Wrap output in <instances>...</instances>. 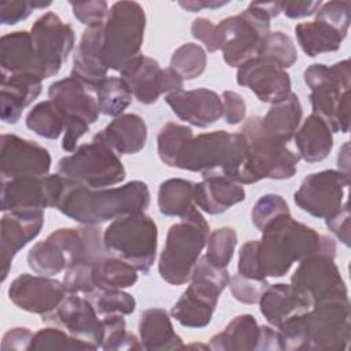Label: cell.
Wrapping results in <instances>:
<instances>
[{
  "label": "cell",
  "instance_id": "obj_43",
  "mask_svg": "<svg viewBox=\"0 0 351 351\" xmlns=\"http://www.w3.org/2000/svg\"><path fill=\"white\" fill-rule=\"evenodd\" d=\"M207 66V53L203 47L195 43L180 45L170 58V69H173L184 81L200 77Z\"/></svg>",
  "mask_w": 351,
  "mask_h": 351
},
{
  "label": "cell",
  "instance_id": "obj_13",
  "mask_svg": "<svg viewBox=\"0 0 351 351\" xmlns=\"http://www.w3.org/2000/svg\"><path fill=\"white\" fill-rule=\"evenodd\" d=\"M48 97L66 119L62 148L66 152H74L80 138L99 119L96 96L84 82L70 75L52 82L48 88Z\"/></svg>",
  "mask_w": 351,
  "mask_h": 351
},
{
  "label": "cell",
  "instance_id": "obj_28",
  "mask_svg": "<svg viewBox=\"0 0 351 351\" xmlns=\"http://www.w3.org/2000/svg\"><path fill=\"white\" fill-rule=\"evenodd\" d=\"M95 137L106 143L118 155H133L145 147L148 129L140 115L129 112L115 117Z\"/></svg>",
  "mask_w": 351,
  "mask_h": 351
},
{
  "label": "cell",
  "instance_id": "obj_17",
  "mask_svg": "<svg viewBox=\"0 0 351 351\" xmlns=\"http://www.w3.org/2000/svg\"><path fill=\"white\" fill-rule=\"evenodd\" d=\"M350 174L340 170H322L303 178L293 193L295 204L308 215L326 219L344 204Z\"/></svg>",
  "mask_w": 351,
  "mask_h": 351
},
{
  "label": "cell",
  "instance_id": "obj_46",
  "mask_svg": "<svg viewBox=\"0 0 351 351\" xmlns=\"http://www.w3.org/2000/svg\"><path fill=\"white\" fill-rule=\"evenodd\" d=\"M237 245V233L230 226H222L210 232L206 243V258L218 267H228L234 248Z\"/></svg>",
  "mask_w": 351,
  "mask_h": 351
},
{
  "label": "cell",
  "instance_id": "obj_55",
  "mask_svg": "<svg viewBox=\"0 0 351 351\" xmlns=\"http://www.w3.org/2000/svg\"><path fill=\"white\" fill-rule=\"evenodd\" d=\"M34 10L33 1H1L0 3V23L15 25L25 21Z\"/></svg>",
  "mask_w": 351,
  "mask_h": 351
},
{
  "label": "cell",
  "instance_id": "obj_4",
  "mask_svg": "<svg viewBox=\"0 0 351 351\" xmlns=\"http://www.w3.org/2000/svg\"><path fill=\"white\" fill-rule=\"evenodd\" d=\"M248 156L245 137L226 130L193 136L181 154L177 169L200 173L202 177L221 176L241 184Z\"/></svg>",
  "mask_w": 351,
  "mask_h": 351
},
{
  "label": "cell",
  "instance_id": "obj_42",
  "mask_svg": "<svg viewBox=\"0 0 351 351\" xmlns=\"http://www.w3.org/2000/svg\"><path fill=\"white\" fill-rule=\"evenodd\" d=\"M27 265L36 273L41 276L53 277L62 271H66L67 263L60 250L47 237L43 241L36 243L27 252Z\"/></svg>",
  "mask_w": 351,
  "mask_h": 351
},
{
  "label": "cell",
  "instance_id": "obj_48",
  "mask_svg": "<svg viewBox=\"0 0 351 351\" xmlns=\"http://www.w3.org/2000/svg\"><path fill=\"white\" fill-rule=\"evenodd\" d=\"M288 213H289L288 203L281 195L266 193L255 202L251 211V219L254 226L262 232L276 218Z\"/></svg>",
  "mask_w": 351,
  "mask_h": 351
},
{
  "label": "cell",
  "instance_id": "obj_3",
  "mask_svg": "<svg viewBox=\"0 0 351 351\" xmlns=\"http://www.w3.org/2000/svg\"><path fill=\"white\" fill-rule=\"evenodd\" d=\"M277 329L282 350L343 351L348 347L351 335L350 302L347 299L317 303Z\"/></svg>",
  "mask_w": 351,
  "mask_h": 351
},
{
  "label": "cell",
  "instance_id": "obj_12",
  "mask_svg": "<svg viewBox=\"0 0 351 351\" xmlns=\"http://www.w3.org/2000/svg\"><path fill=\"white\" fill-rule=\"evenodd\" d=\"M56 173L93 189L118 185L126 177L119 155L95 136L90 143L77 147L71 155L62 158Z\"/></svg>",
  "mask_w": 351,
  "mask_h": 351
},
{
  "label": "cell",
  "instance_id": "obj_52",
  "mask_svg": "<svg viewBox=\"0 0 351 351\" xmlns=\"http://www.w3.org/2000/svg\"><path fill=\"white\" fill-rule=\"evenodd\" d=\"M237 273L248 278L266 280L263 278L258 263V240H250L241 245L239 251Z\"/></svg>",
  "mask_w": 351,
  "mask_h": 351
},
{
  "label": "cell",
  "instance_id": "obj_49",
  "mask_svg": "<svg viewBox=\"0 0 351 351\" xmlns=\"http://www.w3.org/2000/svg\"><path fill=\"white\" fill-rule=\"evenodd\" d=\"M228 287L232 296L244 304H255L259 302L261 295L269 287L267 280L248 278L241 274H234L229 278Z\"/></svg>",
  "mask_w": 351,
  "mask_h": 351
},
{
  "label": "cell",
  "instance_id": "obj_24",
  "mask_svg": "<svg viewBox=\"0 0 351 351\" xmlns=\"http://www.w3.org/2000/svg\"><path fill=\"white\" fill-rule=\"evenodd\" d=\"M165 101L181 119L196 128H207L222 117L219 95L207 88L167 93Z\"/></svg>",
  "mask_w": 351,
  "mask_h": 351
},
{
  "label": "cell",
  "instance_id": "obj_40",
  "mask_svg": "<svg viewBox=\"0 0 351 351\" xmlns=\"http://www.w3.org/2000/svg\"><path fill=\"white\" fill-rule=\"evenodd\" d=\"M192 138L193 132L189 126L176 122L165 123L156 137L158 155L160 160L169 167H177L181 154Z\"/></svg>",
  "mask_w": 351,
  "mask_h": 351
},
{
  "label": "cell",
  "instance_id": "obj_53",
  "mask_svg": "<svg viewBox=\"0 0 351 351\" xmlns=\"http://www.w3.org/2000/svg\"><path fill=\"white\" fill-rule=\"evenodd\" d=\"M192 36L199 40L208 52H217L219 49V34L217 25L207 18H196L191 25Z\"/></svg>",
  "mask_w": 351,
  "mask_h": 351
},
{
  "label": "cell",
  "instance_id": "obj_47",
  "mask_svg": "<svg viewBox=\"0 0 351 351\" xmlns=\"http://www.w3.org/2000/svg\"><path fill=\"white\" fill-rule=\"evenodd\" d=\"M97 314L129 315L136 310V299L122 289H100L86 296Z\"/></svg>",
  "mask_w": 351,
  "mask_h": 351
},
{
  "label": "cell",
  "instance_id": "obj_11",
  "mask_svg": "<svg viewBox=\"0 0 351 351\" xmlns=\"http://www.w3.org/2000/svg\"><path fill=\"white\" fill-rule=\"evenodd\" d=\"M147 16L137 1H117L103 25V53L108 70L121 71L140 55Z\"/></svg>",
  "mask_w": 351,
  "mask_h": 351
},
{
  "label": "cell",
  "instance_id": "obj_30",
  "mask_svg": "<svg viewBox=\"0 0 351 351\" xmlns=\"http://www.w3.org/2000/svg\"><path fill=\"white\" fill-rule=\"evenodd\" d=\"M143 350H182V339L176 333L170 315L165 308L151 307L141 313L138 322Z\"/></svg>",
  "mask_w": 351,
  "mask_h": 351
},
{
  "label": "cell",
  "instance_id": "obj_54",
  "mask_svg": "<svg viewBox=\"0 0 351 351\" xmlns=\"http://www.w3.org/2000/svg\"><path fill=\"white\" fill-rule=\"evenodd\" d=\"M222 117L228 125H237L245 119L247 106L244 99L233 90H225L221 96Z\"/></svg>",
  "mask_w": 351,
  "mask_h": 351
},
{
  "label": "cell",
  "instance_id": "obj_10",
  "mask_svg": "<svg viewBox=\"0 0 351 351\" xmlns=\"http://www.w3.org/2000/svg\"><path fill=\"white\" fill-rule=\"evenodd\" d=\"M103 245L107 254L118 256L148 274L156 259L158 228L144 211L122 215L103 232Z\"/></svg>",
  "mask_w": 351,
  "mask_h": 351
},
{
  "label": "cell",
  "instance_id": "obj_25",
  "mask_svg": "<svg viewBox=\"0 0 351 351\" xmlns=\"http://www.w3.org/2000/svg\"><path fill=\"white\" fill-rule=\"evenodd\" d=\"M258 303L261 314L274 328L313 307L311 299L302 289L285 282L269 284Z\"/></svg>",
  "mask_w": 351,
  "mask_h": 351
},
{
  "label": "cell",
  "instance_id": "obj_7",
  "mask_svg": "<svg viewBox=\"0 0 351 351\" xmlns=\"http://www.w3.org/2000/svg\"><path fill=\"white\" fill-rule=\"evenodd\" d=\"M280 14L281 1H255L250 3L243 12L223 18L217 29L225 63L240 67L255 58L262 38L270 32V21Z\"/></svg>",
  "mask_w": 351,
  "mask_h": 351
},
{
  "label": "cell",
  "instance_id": "obj_31",
  "mask_svg": "<svg viewBox=\"0 0 351 351\" xmlns=\"http://www.w3.org/2000/svg\"><path fill=\"white\" fill-rule=\"evenodd\" d=\"M0 69L1 74L32 73L40 77L38 62L30 33L25 30H18L4 34L1 37Z\"/></svg>",
  "mask_w": 351,
  "mask_h": 351
},
{
  "label": "cell",
  "instance_id": "obj_29",
  "mask_svg": "<svg viewBox=\"0 0 351 351\" xmlns=\"http://www.w3.org/2000/svg\"><path fill=\"white\" fill-rule=\"evenodd\" d=\"M244 199L245 191L241 184L226 177H203L195 186V206L210 215L222 214Z\"/></svg>",
  "mask_w": 351,
  "mask_h": 351
},
{
  "label": "cell",
  "instance_id": "obj_51",
  "mask_svg": "<svg viewBox=\"0 0 351 351\" xmlns=\"http://www.w3.org/2000/svg\"><path fill=\"white\" fill-rule=\"evenodd\" d=\"M74 16L86 27L103 26L108 15V4L104 0L70 1Z\"/></svg>",
  "mask_w": 351,
  "mask_h": 351
},
{
  "label": "cell",
  "instance_id": "obj_38",
  "mask_svg": "<svg viewBox=\"0 0 351 351\" xmlns=\"http://www.w3.org/2000/svg\"><path fill=\"white\" fill-rule=\"evenodd\" d=\"M97 100L100 114L108 117H119L130 106L133 92L129 85L121 78L114 75L104 77L93 89Z\"/></svg>",
  "mask_w": 351,
  "mask_h": 351
},
{
  "label": "cell",
  "instance_id": "obj_1",
  "mask_svg": "<svg viewBox=\"0 0 351 351\" xmlns=\"http://www.w3.org/2000/svg\"><path fill=\"white\" fill-rule=\"evenodd\" d=\"M149 202L148 185L140 180L121 186L93 189L64 178V191L56 208L81 225L100 226L122 215L144 211Z\"/></svg>",
  "mask_w": 351,
  "mask_h": 351
},
{
  "label": "cell",
  "instance_id": "obj_19",
  "mask_svg": "<svg viewBox=\"0 0 351 351\" xmlns=\"http://www.w3.org/2000/svg\"><path fill=\"white\" fill-rule=\"evenodd\" d=\"M52 158L41 144L16 134H3L0 138L1 180L19 177H43L49 174Z\"/></svg>",
  "mask_w": 351,
  "mask_h": 351
},
{
  "label": "cell",
  "instance_id": "obj_37",
  "mask_svg": "<svg viewBox=\"0 0 351 351\" xmlns=\"http://www.w3.org/2000/svg\"><path fill=\"white\" fill-rule=\"evenodd\" d=\"M196 182L184 178H169L159 185L158 207L166 217H184L195 206Z\"/></svg>",
  "mask_w": 351,
  "mask_h": 351
},
{
  "label": "cell",
  "instance_id": "obj_22",
  "mask_svg": "<svg viewBox=\"0 0 351 351\" xmlns=\"http://www.w3.org/2000/svg\"><path fill=\"white\" fill-rule=\"evenodd\" d=\"M41 319L100 348L101 319L88 298L69 293L53 311L43 315Z\"/></svg>",
  "mask_w": 351,
  "mask_h": 351
},
{
  "label": "cell",
  "instance_id": "obj_57",
  "mask_svg": "<svg viewBox=\"0 0 351 351\" xmlns=\"http://www.w3.org/2000/svg\"><path fill=\"white\" fill-rule=\"evenodd\" d=\"M33 332L29 328L16 326L10 330H7L1 339V350L3 351H23L29 350L32 340H33Z\"/></svg>",
  "mask_w": 351,
  "mask_h": 351
},
{
  "label": "cell",
  "instance_id": "obj_56",
  "mask_svg": "<svg viewBox=\"0 0 351 351\" xmlns=\"http://www.w3.org/2000/svg\"><path fill=\"white\" fill-rule=\"evenodd\" d=\"M328 229L346 245H350V208L348 203L344 202L341 208L332 217L325 219Z\"/></svg>",
  "mask_w": 351,
  "mask_h": 351
},
{
  "label": "cell",
  "instance_id": "obj_16",
  "mask_svg": "<svg viewBox=\"0 0 351 351\" xmlns=\"http://www.w3.org/2000/svg\"><path fill=\"white\" fill-rule=\"evenodd\" d=\"M64 191V178L56 174L1 180V211L44 213L58 206Z\"/></svg>",
  "mask_w": 351,
  "mask_h": 351
},
{
  "label": "cell",
  "instance_id": "obj_14",
  "mask_svg": "<svg viewBox=\"0 0 351 351\" xmlns=\"http://www.w3.org/2000/svg\"><path fill=\"white\" fill-rule=\"evenodd\" d=\"M336 247L319 251L299 262L291 284L302 289L313 306L329 300H347V285L335 263Z\"/></svg>",
  "mask_w": 351,
  "mask_h": 351
},
{
  "label": "cell",
  "instance_id": "obj_18",
  "mask_svg": "<svg viewBox=\"0 0 351 351\" xmlns=\"http://www.w3.org/2000/svg\"><path fill=\"white\" fill-rule=\"evenodd\" d=\"M119 73L132 89L133 97L141 104H154L162 95L184 88V80L173 69H162L155 59L141 53L126 63Z\"/></svg>",
  "mask_w": 351,
  "mask_h": 351
},
{
  "label": "cell",
  "instance_id": "obj_20",
  "mask_svg": "<svg viewBox=\"0 0 351 351\" xmlns=\"http://www.w3.org/2000/svg\"><path fill=\"white\" fill-rule=\"evenodd\" d=\"M10 300L21 310L45 315L69 295L63 281L41 274L22 273L8 287Z\"/></svg>",
  "mask_w": 351,
  "mask_h": 351
},
{
  "label": "cell",
  "instance_id": "obj_36",
  "mask_svg": "<svg viewBox=\"0 0 351 351\" xmlns=\"http://www.w3.org/2000/svg\"><path fill=\"white\" fill-rule=\"evenodd\" d=\"M92 277L96 291L125 289L133 287L138 280L134 266L107 252L93 263Z\"/></svg>",
  "mask_w": 351,
  "mask_h": 351
},
{
  "label": "cell",
  "instance_id": "obj_23",
  "mask_svg": "<svg viewBox=\"0 0 351 351\" xmlns=\"http://www.w3.org/2000/svg\"><path fill=\"white\" fill-rule=\"evenodd\" d=\"M44 213L8 211L1 218L0 230V259L1 281H5L15 255L41 232Z\"/></svg>",
  "mask_w": 351,
  "mask_h": 351
},
{
  "label": "cell",
  "instance_id": "obj_50",
  "mask_svg": "<svg viewBox=\"0 0 351 351\" xmlns=\"http://www.w3.org/2000/svg\"><path fill=\"white\" fill-rule=\"evenodd\" d=\"M93 263H88V262L77 263V265L70 266L64 271L63 284L69 293L89 296L93 292H96V288L93 284V277H92Z\"/></svg>",
  "mask_w": 351,
  "mask_h": 351
},
{
  "label": "cell",
  "instance_id": "obj_34",
  "mask_svg": "<svg viewBox=\"0 0 351 351\" xmlns=\"http://www.w3.org/2000/svg\"><path fill=\"white\" fill-rule=\"evenodd\" d=\"M295 33L300 48L310 58L337 51L347 36V32L317 16L311 22L298 23Z\"/></svg>",
  "mask_w": 351,
  "mask_h": 351
},
{
  "label": "cell",
  "instance_id": "obj_6",
  "mask_svg": "<svg viewBox=\"0 0 351 351\" xmlns=\"http://www.w3.org/2000/svg\"><path fill=\"white\" fill-rule=\"evenodd\" d=\"M303 78L310 89L313 114L322 118L332 133L350 130V85L351 66L344 59L332 66L322 63L310 64Z\"/></svg>",
  "mask_w": 351,
  "mask_h": 351
},
{
  "label": "cell",
  "instance_id": "obj_58",
  "mask_svg": "<svg viewBox=\"0 0 351 351\" xmlns=\"http://www.w3.org/2000/svg\"><path fill=\"white\" fill-rule=\"evenodd\" d=\"M321 0L311 1H281V12L289 19H300L314 15L321 7Z\"/></svg>",
  "mask_w": 351,
  "mask_h": 351
},
{
  "label": "cell",
  "instance_id": "obj_27",
  "mask_svg": "<svg viewBox=\"0 0 351 351\" xmlns=\"http://www.w3.org/2000/svg\"><path fill=\"white\" fill-rule=\"evenodd\" d=\"M43 90V80L32 73L1 74L0 117L1 121L15 125L22 111L30 106Z\"/></svg>",
  "mask_w": 351,
  "mask_h": 351
},
{
  "label": "cell",
  "instance_id": "obj_35",
  "mask_svg": "<svg viewBox=\"0 0 351 351\" xmlns=\"http://www.w3.org/2000/svg\"><path fill=\"white\" fill-rule=\"evenodd\" d=\"M303 107L296 93H291L285 100L271 104L266 115L262 118L263 129L273 138L288 143L293 138L302 123Z\"/></svg>",
  "mask_w": 351,
  "mask_h": 351
},
{
  "label": "cell",
  "instance_id": "obj_45",
  "mask_svg": "<svg viewBox=\"0 0 351 351\" xmlns=\"http://www.w3.org/2000/svg\"><path fill=\"white\" fill-rule=\"evenodd\" d=\"M29 350H97V347L89 341L71 336L63 329L43 328L33 335V340Z\"/></svg>",
  "mask_w": 351,
  "mask_h": 351
},
{
  "label": "cell",
  "instance_id": "obj_59",
  "mask_svg": "<svg viewBox=\"0 0 351 351\" xmlns=\"http://www.w3.org/2000/svg\"><path fill=\"white\" fill-rule=\"evenodd\" d=\"M228 4L226 1H204V0H192V1H178V5L185 8L186 11L189 12H196V11H200L203 8H217V7H221V5H225Z\"/></svg>",
  "mask_w": 351,
  "mask_h": 351
},
{
  "label": "cell",
  "instance_id": "obj_32",
  "mask_svg": "<svg viewBox=\"0 0 351 351\" xmlns=\"http://www.w3.org/2000/svg\"><path fill=\"white\" fill-rule=\"evenodd\" d=\"M295 145L300 159L315 163L328 158L333 148V133L328 123L318 115H308L298 128Z\"/></svg>",
  "mask_w": 351,
  "mask_h": 351
},
{
  "label": "cell",
  "instance_id": "obj_2",
  "mask_svg": "<svg viewBox=\"0 0 351 351\" xmlns=\"http://www.w3.org/2000/svg\"><path fill=\"white\" fill-rule=\"evenodd\" d=\"M336 243L311 226L282 214L270 222L258 240V263L263 278L285 276L295 262L319 251L335 248Z\"/></svg>",
  "mask_w": 351,
  "mask_h": 351
},
{
  "label": "cell",
  "instance_id": "obj_5",
  "mask_svg": "<svg viewBox=\"0 0 351 351\" xmlns=\"http://www.w3.org/2000/svg\"><path fill=\"white\" fill-rule=\"evenodd\" d=\"M208 234L210 226L196 206L181 217L180 222L173 223L158 262L162 280L171 285L186 284L206 248Z\"/></svg>",
  "mask_w": 351,
  "mask_h": 351
},
{
  "label": "cell",
  "instance_id": "obj_26",
  "mask_svg": "<svg viewBox=\"0 0 351 351\" xmlns=\"http://www.w3.org/2000/svg\"><path fill=\"white\" fill-rule=\"evenodd\" d=\"M108 67L103 53V26L86 27L73 56L71 77L84 82L92 92L107 77Z\"/></svg>",
  "mask_w": 351,
  "mask_h": 351
},
{
  "label": "cell",
  "instance_id": "obj_60",
  "mask_svg": "<svg viewBox=\"0 0 351 351\" xmlns=\"http://www.w3.org/2000/svg\"><path fill=\"white\" fill-rule=\"evenodd\" d=\"M348 149H350V143L346 141L343 144V147L340 148L339 151V155H337V166H339V170L346 173V174H350V170H348V165H350V154H348Z\"/></svg>",
  "mask_w": 351,
  "mask_h": 351
},
{
  "label": "cell",
  "instance_id": "obj_21",
  "mask_svg": "<svg viewBox=\"0 0 351 351\" xmlns=\"http://www.w3.org/2000/svg\"><path fill=\"white\" fill-rule=\"evenodd\" d=\"M236 81L240 86L251 89L262 103L276 104L291 93V77L271 59L255 56L237 67Z\"/></svg>",
  "mask_w": 351,
  "mask_h": 351
},
{
  "label": "cell",
  "instance_id": "obj_9",
  "mask_svg": "<svg viewBox=\"0 0 351 351\" xmlns=\"http://www.w3.org/2000/svg\"><path fill=\"white\" fill-rule=\"evenodd\" d=\"M229 278L226 267H218L208 262L206 256H200L189 285L171 307L170 315L185 328L202 329L207 326Z\"/></svg>",
  "mask_w": 351,
  "mask_h": 351
},
{
  "label": "cell",
  "instance_id": "obj_44",
  "mask_svg": "<svg viewBox=\"0 0 351 351\" xmlns=\"http://www.w3.org/2000/svg\"><path fill=\"white\" fill-rule=\"evenodd\" d=\"M256 56L267 58L278 63L282 69H288L298 60V51L293 40L284 32H269L261 41Z\"/></svg>",
  "mask_w": 351,
  "mask_h": 351
},
{
  "label": "cell",
  "instance_id": "obj_8",
  "mask_svg": "<svg viewBox=\"0 0 351 351\" xmlns=\"http://www.w3.org/2000/svg\"><path fill=\"white\" fill-rule=\"evenodd\" d=\"M247 140L248 156L244 166L241 185L261 180H288L298 171L300 156L266 133L262 117H250L239 130Z\"/></svg>",
  "mask_w": 351,
  "mask_h": 351
},
{
  "label": "cell",
  "instance_id": "obj_15",
  "mask_svg": "<svg viewBox=\"0 0 351 351\" xmlns=\"http://www.w3.org/2000/svg\"><path fill=\"white\" fill-rule=\"evenodd\" d=\"M34 52L43 80L59 73L74 48L75 36L69 23L58 14L48 11L38 16L30 30Z\"/></svg>",
  "mask_w": 351,
  "mask_h": 351
},
{
  "label": "cell",
  "instance_id": "obj_41",
  "mask_svg": "<svg viewBox=\"0 0 351 351\" xmlns=\"http://www.w3.org/2000/svg\"><path fill=\"white\" fill-rule=\"evenodd\" d=\"M100 348L106 351L143 350L140 339L126 329L123 315L110 314L101 318V340Z\"/></svg>",
  "mask_w": 351,
  "mask_h": 351
},
{
  "label": "cell",
  "instance_id": "obj_39",
  "mask_svg": "<svg viewBox=\"0 0 351 351\" xmlns=\"http://www.w3.org/2000/svg\"><path fill=\"white\" fill-rule=\"evenodd\" d=\"M26 126L37 136L56 140L64 133L66 119L59 108L51 101L44 100L37 103L26 115Z\"/></svg>",
  "mask_w": 351,
  "mask_h": 351
},
{
  "label": "cell",
  "instance_id": "obj_33",
  "mask_svg": "<svg viewBox=\"0 0 351 351\" xmlns=\"http://www.w3.org/2000/svg\"><path fill=\"white\" fill-rule=\"evenodd\" d=\"M261 325L251 314L234 317L226 328L210 339L208 347L215 351L259 350Z\"/></svg>",
  "mask_w": 351,
  "mask_h": 351
}]
</instances>
